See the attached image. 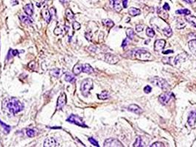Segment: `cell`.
<instances>
[{
  "label": "cell",
  "instance_id": "1",
  "mask_svg": "<svg viewBox=\"0 0 196 147\" xmlns=\"http://www.w3.org/2000/svg\"><path fill=\"white\" fill-rule=\"evenodd\" d=\"M7 109L10 113L15 115L24 110V105L16 98H11L7 105Z\"/></svg>",
  "mask_w": 196,
  "mask_h": 147
},
{
  "label": "cell",
  "instance_id": "2",
  "mask_svg": "<svg viewBox=\"0 0 196 147\" xmlns=\"http://www.w3.org/2000/svg\"><path fill=\"white\" fill-rule=\"evenodd\" d=\"M131 55L134 56V58L142 61H148L152 60V55L145 49H137L131 52Z\"/></svg>",
  "mask_w": 196,
  "mask_h": 147
},
{
  "label": "cell",
  "instance_id": "3",
  "mask_svg": "<svg viewBox=\"0 0 196 147\" xmlns=\"http://www.w3.org/2000/svg\"><path fill=\"white\" fill-rule=\"evenodd\" d=\"M93 88V81L92 79H85L81 82V90L84 96H88L89 92Z\"/></svg>",
  "mask_w": 196,
  "mask_h": 147
},
{
  "label": "cell",
  "instance_id": "4",
  "mask_svg": "<svg viewBox=\"0 0 196 147\" xmlns=\"http://www.w3.org/2000/svg\"><path fill=\"white\" fill-rule=\"evenodd\" d=\"M150 81H151V82L153 85H156V86L162 89L163 90H168V88H170V85L168 83V82L164 79L161 78V77H153L151 78Z\"/></svg>",
  "mask_w": 196,
  "mask_h": 147
},
{
  "label": "cell",
  "instance_id": "5",
  "mask_svg": "<svg viewBox=\"0 0 196 147\" xmlns=\"http://www.w3.org/2000/svg\"><path fill=\"white\" fill-rule=\"evenodd\" d=\"M66 121L70 122L72 124H76V125L79 126V127H88L85 124L82 118H81L80 116H78V115H74V114H72V115H69V118L66 119Z\"/></svg>",
  "mask_w": 196,
  "mask_h": 147
},
{
  "label": "cell",
  "instance_id": "6",
  "mask_svg": "<svg viewBox=\"0 0 196 147\" xmlns=\"http://www.w3.org/2000/svg\"><path fill=\"white\" fill-rule=\"evenodd\" d=\"M173 94L170 93V92H165V93H163L161 95L159 96V102L163 105H165L171 99H173Z\"/></svg>",
  "mask_w": 196,
  "mask_h": 147
},
{
  "label": "cell",
  "instance_id": "7",
  "mask_svg": "<svg viewBox=\"0 0 196 147\" xmlns=\"http://www.w3.org/2000/svg\"><path fill=\"white\" fill-rule=\"evenodd\" d=\"M104 146L105 147H122L123 145L122 144V143L118 140L116 138H109L107 140H106V141L104 142Z\"/></svg>",
  "mask_w": 196,
  "mask_h": 147
},
{
  "label": "cell",
  "instance_id": "8",
  "mask_svg": "<svg viewBox=\"0 0 196 147\" xmlns=\"http://www.w3.org/2000/svg\"><path fill=\"white\" fill-rule=\"evenodd\" d=\"M66 104V96L65 93L62 92V93L60 94L58 98L56 108H57L58 110H61V109L65 106Z\"/></svg>",
  "mask_w": 196,
  "mask_h": 147
},
{
  "label": "cell",
  "instance_id": "9",
  "mask_svg": "<svg viewBox=\"0 0 196 147\" xmlns=\"http://www.w3.org/2000/svg\"><path fill=\"white\" fill-rule=\"evenodd\" d=\"M105 61L109 64H116L119 61V58L117 55L108 53L105 55Z\"/></svg>",
  "mask_w": 196,
  "mask_h": 147
},
{
  "label": "cell",
  "instance_id": "10",
  "mask_svg": "<svg viewBox=\"0 0 196 147\" xmlns=\"http://www.w3.org/2000/svg\"><path fill=\"white\" fill-rule=\"evenodd\" d=\"M165 44H166V41L163 39H159V40H156L154 43V49L156 52H159V51H161L165 47Z\"/></svg>",
  "mask_w": 196,
  "mask_h": 147
},
{
  "label": "cell",
  "instance_id": "11",
  "mask_svg": "<svg viewBox=\"0 0 196 147\" xmlns=\"http://www.w3.org/2000/svg\"><path fill=\"white\" fill-rule=\"evenodd\" d=\"M128 110L131 111V112L134 113L135 114H137V115H140L143 113V110H142L139 106L136 105H134V104H132V105H130L128 107Z\"/></svg>",
  "mask_w": 196,
  "mask_h": 147
},
{
  "label": "cell",
  "instance_id": "12",
  "mask_svg": "<svg viewBox=\"0 0 196 147\" xmlns=\"http://www.w3.org/2000/svg\"><path fill=\"white\" fill-rule=\"evenodd\" d=\"M196 121V110H193L189 113V116H188L187 122L190 127H193L195 124Z\"/></svg>",
  "mask_w": 196,
  "mask_h": 147
},
{
  "label": "cell",
  "instance_id": "13",
  "mask_svg": "<svg viewBox=\"0 0 196 147\" xmlns=\"http://www.w3.org/2000/svg\"><path fill=\"white\" fill-rule=\"evenodd\" d=\"M187 55H186V54L184 53H182V54H180V55H177L176 57V58H175V64L176 65H177L178 63H184L187 60Z\"/></svg>",
  "mask_w": 196,
  "mask_h": 147
},
{
  "label": "cell",
  "instance_id": "14",
  "mask_svg": "<svg viewBox=\"0 0 196 147\" xmlns=\"http://www.w3.org/2000/svg\"><path fill=\"white\" fill-rule=\"evenodd\" d=\"M24 11L29 16H32L33 14V5L32 3H29L24 7Z\"/></svg>",
  "mask_w": 196,
  "mask_h": 147
},
{
  "label": "cell",
  "instance_id": "15",
  "mask_svg": "<svg viewBox=\"0 0 196 147\" xmlns=\"http://www.w3.org/2000/svg\"><path fill=\"white\" fill-rule=\"evenodd\" d=\"M41 15L42 17L44 18V20L49 23V22L51 21V18H52V16H51V14L50 13V10H48L47 9L44 8L41 10Z\"/></svg>",
  "mask_w": 196,
  "mask_h": 147
},
{
  "label": "cell",
  "instance_id": "16",
  "mask_svg": "<svg viewBox=\"0 0 196 147\" xmlns=\"http://www.w3.org/2000/svg\"><path fill=\"white\" fill-rule=\"evenodd\" d=\"M56 141L54 138H48L44 140V147H52V146H56Z\"/></svg>",
  "mask_w": 196,
  "mask_h": 147
},
{
  "label": "cell",
  "instance_id": "17",
  "mask_svg": "<svg viewBox=\"0 0 196 147\" xmlns=\"http://www.w3.org/2000/svg\"><path fill=\"white\" fill-rule=\"evenodd\" d=\"M113 5V7L117 12H120L122 10V6L120 5L119 0H110Z\"/></svg>",
  "mask_w": 196,
  "mask_h": 147
},
{
  "label": "cell",
  "instance_id": "18",
  "mask_svg": "<svg viewBox=\"0 0 196 147\" xmlns=\"http://www.w3.org/2000/svg\"><path fill=\"white\" fill-rule=\"evenodd\" d=\"M72 71H73L74 74H75V75H78V74H80L81 72H83V64L80 63L76 64V65L74 66V68H73Z\"/></svg>",
  "mask_w": 196,
  "mask_h": 147
},
{
  "label": "cell",
  "instance_id": "19",
  "mask_svg": "<svg viewBox=\"0 0 196 147\" xmlns=\"http://www.w3.org/2000/svg\"><path fill=\"white\" fill-rule=\"evenodd\" d=\"M19 18H20V20L22 21L24 24H27V25L31 24L33 22V20L30 18V17H29V16L21 15V16H19Z\"/></svg>",
  "mask_w": 196,
  "mask_h": 147
},
{
  "label": "cell",
  "instance_id": "20",
  "mask_svg": "<svg viewBox=\"0 0 196 147\" xmlns=\"http://www.w3.org/2000/svg\"><path fill=\"white\" fill-rule=\"evenodd\" d=\"M94 71V69L89 64L85 63L84 65H83V72L85 74H92L93 73Z\"/></svg>",
  "mask_w": 196,
  "mask_h": 147
},
{
  "label": "cell",
  "instance_id": "21",
  "mask_svg": "<svg viewBox=\"0 0 196 147\" xmlns=\"http://www.w3.org/2000/svg\"><path fill=\"white\" fill-rule=\"evenodd\" d=\"M189 48L192 53L196 56V40H191L189 42Z\"/></svg>",
  "mask_w": 196,
  "mask_h": 147
},
{
  "label": "cell",
  "instance_id": "22",
  "mask_svg": "<svg viewBox=\"0 0 196 147\" xmlns=\"http://www.w3.org/2000/svg\"><path fill=\"white\" fill-rule=\"evenodd\" d=\"M128 13L131 16H136L139 15L141 13V11L139 9L136 8V7H131L128 10Z\"/></svg>",
  "mask_w": 196,
  "mask_h": 147
},
{
  "label": "cell",
  "instance_id": "23",
  "mask_svg": "<svg viewBox=\"0 0 196 147\" xmlns=\"http://www.w3.org/2000/svg\"><path fill=\"white\" fill-rule=\"evenodd\" d=\"M65 80L66 82H70V83H74L75 82V78L72 74H71L69 72H67L65 74Z\"/></svg>",
  "mask_w": 196,
  "mask_h": 147
},
{
  "label": "cell",
  "instance_id": "24",
  "mask_svg": "<svg viewBox=\"0 0 196 147\" xmlns=\"http://www.w3.org/2000/svg\"><path fill=\"white\" fill-rule=\"evenodd\" d=\"M97 97L98 99H102V100H105V99H107L109 98V94L106 90H103L102 91L100 94H97Z\"/></svg>",
  "mask_w": 196,
  "mask_h": 147
},
{
  "label": "cell",
  "instance_id": "25",
  "mask_svg": "<svg viewBox=\"0 0 196 147\" xmlns=\"http://www.w3.org/2000/svg\"><path fill=\"white\" fill-rule=\"evenodd\" d=\"M176 14H179V15H190L191 14V12L190 10H189L188 9H181V10H178L176 11Z\"/></svg>",
  "mask_w": 196,
  "mask_h": 147
},
{
  "label": "cell",
  "instance_id": "26",
  "mask_svg": "<svg viewBox=\"0 0 196 147\" xmlns=\"http://www.w3.org/2000/svg\"><path fill=\"white\" fill-rule=\"evenodd\" d=\"M126 35H127V37L130 40H132L134 39V35H135V33H134V31L132 28H128L126 30Z\"/></svg>",
  "mask_w": 196,
  "mask_h": 147
},
{
  "label": "cell",
  "instance_id": "27",
  "mask_svg": "<svg viewBox=\"0 0 196 147\" xmlns=\"http://www.w3.org/2000/svg\"><path fill=\"white\" fill-rule=\"evenodd\" d=\"M163 32H164V35H166L167 37H168V38L171 37L172 35H173V30H172V29H171L170 27H168V26L163 30Z\"/></svg>",
  "mask_w": 196,
  "mask_h": 147
},
{
  "label": "cell",
  "instance_id": "28",
  "mask_svg": "<svg viewBox=\"0 0 196 147\" xmlns=\"http://www.w3.org/2000/svg\"><path fill=\"white\" fill-rule=\"evenodd\" d=\"M102 24L108 27H112L114 25V23L111 19H104V20H102Z\"/></svg>",
  "mask_w": 196,
  "mask_h": 147
},
{
  "label": "cell",
  "instance_id": "29",
  "mask_svg": "<svg viewBox=\"0 0 196 147\" xmlns=\"http://www.w3.org/2000/svg\"><path fill=\"white\" fill-rule=\"evenodd\" d=\"M134 147H142L144 146V145H142V138H141L139 136H138L136 139V141L134 144Z\"/></svg>",
  "mask_w": 196,
  "mask_h": 147
},
{
  "label": "cell",
  "instance_id": "30",
  "mask_svg": "<svg viewBox=\"0 0 196 147\" xmlns=\"http://www.w3.org/2000/svg\"><path fill=\"white\" fill-rule=\"evenodd\" d=\"M66 16L69 20H72V18H74L75 16L70 9H66Z\"/></svg>",
  "mask_w": 196,
  "mask_h": 147
},
{
  "label": "cell",
  "instance_id": "31",
  "mask_svg": "<svg viewBox=\"0 0 196 147\" xmlns=\"http://www.w3.org/2000/svg\"><path fill=\"white\" fill-rule=\"evenodd\" d=\"M26 133H27V136L30 138L35 137V136H36L35 132L33 130V129H27Z\"/></svg>",
  "mask_w": 196,
  "mask_h": 147
},
{
  "label": "cell",
  "instance_id": "32",
  "mask_svg": "<svg viewBox=\"0 0 196 147\" xmlns=\"http://www.w3.org/2000/svg\"><path fill=\"white\" fill-rule=\"evenodd\" d=\"M0 124H1V127H2V128L5 129V131L7 133H9V132L10 131V126H8V125H7L6 124H5V123H3V122L2 121L0 120Z\"/></svg>",
  "mask_w": 196,
  "mask_h": 147
},
{
  "label": "cell",
  "instance_id": "33",
  "mask_svg": "<svg viewBox=\"0 0 196 147\" xmlns=\"http://www.w3.org/2000/svg\"><path fill=\"white\" fill-rule=\"evenodd\" d=\"M146 34L150 38H153L155 35V32L153 30L152 28H150V27L147 28V30H146Z\"/></svg>",
  "mask_w": 196,
  "mask_h": 147
},
{
  "label": "cell",
  "instance_id": "34",
  "mask_svg": "<svg viewBox=\"0 0 196 147\" xmlns=\"http://www.w3.org/2000/svg\"><path fill=\"white\" fill-rule=\"evenodd\" d=\"M89 141L91 143V144H92V145L95 146H99V144H98V143H97V141L96 140H94L93 138H89Z\"/></svg>",
  "mask_w": 196,
  "mask_h": 147
},
{
  "label": "cell",
  "instance_id": "35",
  "mask_svg": "<svg viewBox=\"0 0 196 147\" xmlns=\"http://www.w3.org/2000/svg\"><path fill=\"white\" fill-rule=\"evenodd\" d=\"M52 74L53 76H55V77H60V70H59V69H54V70L52 71Z\"/></svg>",
  "mask_w": 196,
  "mask_h": 147
},
{
  "label": "cell",
  "instance_id": "36",
  "mask_svg": "<svg viewBox=\"0 0 196 147\" xmlns=\"http://www.w3.org/2000/svg\"><path fill=\"white\" fill-rule=\"evenodd\" d=\"M151 147H164V145L161 142H155L151 146Z\"/></svg>",
  "mask_w": 196,
  "mask_h": 147
},
{
  "label": "cell",
  "instance_id": "37",
  "mask_svg": "<svg viewBox=\"0 0 196 147\" xmlns=\"http://www.w3.org/2000/svg\"><path fill=\"white\" fill-rule=\"evenodd\" d=\"M72 26H73V28H74L75 30H78L81 29V24H79L77 22H73Z\"/></svg>",
  "mask_w": 196,
  "mask_h": 147
},
{
  "label": "cell",
  "instance_id": "38",
  "mask_svg": "<svg viewBox=\"0 0 196 147\" xmlns=\"http://www.w3.org/2000/svg\"><path fill=\"white\" fill-rule=\"evenodd\" d=\"M151 90H152V88L150 85H146L145 87L144 88V92L145 94H149L151 92Z\"/></svg>",
  "mask_w": 196,
  "mask_h": 147
},
{
  "label": "cell",
  "instance_id": "39",
  "mask_svg": "<svg viewBox=\"0 0 196 147\" xmlns=\"http://www.w3.org/2000/svg\"><path fill=\"white\" fill-rule=\"evenodd\" d=\"M63 31L60 28V27H56V29H55V30H54V33L56 34V35H60V34H62Z\"/></svg>",
  "mask_w": 196,
  "mask_h": 147
},
{
  "label": "cell",
  "instance_id": "40",
  "mask_svg": "<svg viewBox=\"0 0 196 147\" xmlns=\"http://www.w3.org/2000/svg\"><path fill=\"white\" fill-rule=\"evenodd\" d=\"M143 30H144V27H143V25H141V24H139V25H136V32H142Z\"/></svg>",
  "mask_w": 196,
  "mask_h": 147
},
{
  "label": "cell",
  "instance_id": "41",
  "mask_svg": "<svg viewBox=\"0 0 196 147\" xmlns=\"http://www.w3.org/2000/svg\"><path fill=\"white\" fill-rule=\"evenodd\" d=\"M158 13H159V14H163V15H160V16H159L161 17V18H163V16H164L165 18H168V17H169L168 14L167 13H165V12H164V13H163V12L161 11H161H160V10H159V11H158Z\"/></svg>",
  "mask_w": 196,
  "mask_h": 147
},
{
  "label": "cell",
  "instance_id": "42",
  "mask_svg": "<svg viewBox=\"0 0 196 147\" xmlns=\"http://www.w3.org/2000/svg\"><path fill=\"white\" fill-rule=\"evenodd\" d=\"M170 57H164V58L162 59V62L164 63H168V64H170Z\"/></svg>",
  "mask_w": 196,
  "mask_h": 147
},
{
  "label": "cell",
  "instance_id": "43",
  "mask_svg": "<svg viewBox=\"0 0 196 147\" xmlns=\"http://www.w3.org/2000/svg\"><path fill=\"white\" fill-rule=\"evenodd\" d=\"M163 9H164V10H170V5L168 3H165L164 5V6H163Z\"/></svg>",
  "mask_w": 196,
  "mask_h": 147
},
{
  "label": "cell",
  "instance_id": "44",
  "mask_svg": "<svg viewBox=\"0 0 196 147\" xmlns=\"http://www.w3.org/2000/svg\"><path fill=\"white\" fill-rule=\"evenodd\" d=\"M128 0H122V6L125 8H127L128 7Z\"/></svg>",
  "mask_w": 196,
  "mask_h": 147
},
{
  "label": "cell",
  "instance_id": "45",
  "mask_svg": "<svg viewBox=\"0 0 196 147\" xmlns=\"http://www.w3.org/2000/svg\"><path fill=\"white\" fill-rule=\"evenodd\" d=\"M128 40L127 38H125L124 40H123V42H122V47H123V48H125V47H126V46L128 45Z\"/></svg>",
  "mask_w": 196,
  "mask_h": 147
},
{
  "label": "cell",
  "instance_id": "46",
  "mask_svg": "<svg viewBox=\"0 0 196 147\" xmlns=\"http://www.w3.org/2000/svg\"><path fill=\"white\" fill-rule=\"evenodd\" d=\"M10 50H12V49H10ZM11 52L13 53V56H16L19 54V52L18 50H12Z\"/></svg>",
  "mask_w": 196,
  "mask_h": 147
},
{
  "label": "cell",
  "instance_id": "47",
  "mask_svg": "<svg viewBox=\"0 0 196 147\" xmlns=\"http://www.w3.org/2000/svg\"><path fill=\"white\" fill-rule=\"evenodd\" d=\"M173 50H171V49H169V50H167V51H164L163 52V54H164V55H168V54H170V53H173Z\"/></svg>",
  "mask_w": 196,
  "mask_h": 147
},
{
  "label": "cell",
  "instance_id": "48",
  "mask_svg": "<svg viewBox=\"0 0 196 147\" xmlns=\"http://www.w3.org/2000/svg\"><path fill=\"white\" fill-rule=\"evenodd\" d=\"M60 3H62L63 5H66V4H68L69 2V0H59Z\"/></svg>",
  "mask_w": 196,
  "mask_h": 147
},
{
  "label": "cell",
  "instance_id": "49",
  "mask_svg": "<svg viewBox=\"0 0 196 147\" xmlns=\"http://www.w3.org/2000/svg\"><path fill=\"white\" fill-rule=\"evenodd\" d=\"M18 4V1H16V0H12V5H15Z\"/></svg>",
  "mask_w": 196,
  "mask_h": 147
},
{
  "label": "cell",
  "instance_id": "50",
  "mask_svg": "<svg viewBox=\"0 0 196 147\" xmlns=\"http://www.w3.org/2000/svg\"><path fill=\"white\" fill-rule=\"evenodd\" d=\"M196 0H189V2H190V3H194V2H195Z\"/></svg>",
  "mask_w": 196,
  "mask_h": 147
},
{
  "label": "cell",
  "instance_id": "51",
  "mask_svg": "<svg viewBox=\"0 0 196 147\" xmlns=\"http://www.w3.org/2000/svg\"><path fill=\"white\" fill-rule=\"evenodd\" d=\"M193 25L195 26V27H196V24H193Z\"/></svg>",
  "mask_w": 196,
  "mask_h": 147
}]
</instances>
